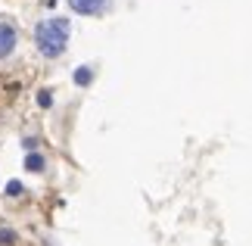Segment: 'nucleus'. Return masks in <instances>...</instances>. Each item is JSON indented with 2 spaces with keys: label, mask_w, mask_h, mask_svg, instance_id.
Instances as JSON below:
<instances>
[{
  "label": "nucleus",
  "mask_w": 252,
  "mask_h": 246,
  "mask_svg": "<svg viewBox=\"0 0 252 246\" xmlns=\"http://www.w3.org/2000/svg\"><path fill=\"white\" fill-rule=\"evenodd\" d=\"M16 44H19V32L9 19H0V63L9 60L16 53Z\"/></svg>",
  "instance_id": "f03ea898"
},
{
  "label": "nucleus",
  "mask_w": 252,
  "mask_h": 246,
  "mask_svg": "<svg viewBox=\"0 0 252 246\" xmlns=\"http://www.w3.org/2000/svg\"><path fill=\"white\" fill-rule=\"evenodd\" d=\"M37 103H41V106H50V103H53L50 91H41V94H37Z\"/></svg>",
  "instance_id": "0eeeda50"
},
{
  "label": "nucleus",
  "mask_w": 252,
  "mask_h": 246,
  "mask_svg": "<svg viewBox=\"0 0 252 246\" xmlns=\"http://www.w3.org/2000/svg\"><path fill=\"white\" fill-rule=\"evenodd\" d=\"M72 13L78 16H100L106 6H109V0H69Z\"/></svg>",
  "instance_id": "7ed1b4c3"
},
{
  "label": "nucleus",
  "mask_w": 252,
  "mask_h": 246,
  "mask_svg": "<svg viewBox=\"0 0 252 246\" xmlns=\"http://www.w3.org/2000/svg\"><path fill=\"white\" fill-rule=\"evenodd\" d=\"M44 169H47V159H44L41 153H28V156H25V172H34V175H41Z\"/></svg>",
  "instance_id": "20e7f679"
},
{
  "label": "nucleus",
  "mask_w": 252,
  "mask_h": 246,
  "mask_svg": "<svg viewBox=\"0 0 252 246\" xmlns=\"http://www.w3.org/2000/svg\"><path fill=\"white\" fill-rule=\"evenodd\" d=\"M6 193L9 196H19V193H22V184H19V181H9L6 184Z\"/></svg>",
  "instance_id": "423d86ee"
},
{
  "label": "nucleus",
  "mask_w": 252,
  "mask_h": 246,
  "mask_svg": "<svg viewBox=\"0 0 252 246\" xmlns=\"http://www.w3.org/2000/svg\"><path fill=\"white\" fill-rule=\"evenodd\" d=\"M34 47L47 60H60L69 47V19H44L34 28Z\"/></svg>",
  "instance_id": "f257e3e1"
},
{
  "label": "nucleus",
  "mask_w": 252,
  "mask_h": 246,
  "mask_svg": "<svg viewBox=\"0 0 252 246\" xmlns=\"http://www.w3.org/2000/svg\"><path fill=\"white\" fill-rule=\"evenodd\" d=\"M91 81H94V69H91V66H84V69H78V72H75V84L87 87Z\"/></svg>",
  "instance_id": "39448f33"
}]
</instances>
